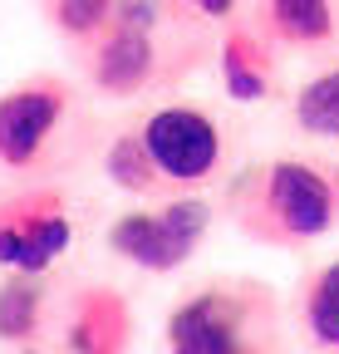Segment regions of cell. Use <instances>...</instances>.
Returning <instances> with one entry per match:
<instances>
[{"label": "cell", "instance_id": "ba28073f", "mask_svg": "<svg viewBox=\"0 0 339 354\" xmlns=\"http://www.w3.org/2000/svg\"><path fill=\"white\" fill-rule=\"evenodd\" d=\"M108 251L123 256L128 266H138V271L148 276H173L182 271V266L197 256L177 232H173V221L162 216V207H133V212H123L118 221H108Z\"/></svg>", "mask_w": 339, "mask_h": 354}, {"label": "cell", "instance_id": "52a82bcc", "mask_svg": "<svg viewBox=\"0 0 339 354\" xmlns=\"http://www.w3.org/2000/svg\"><path fill=\"white\" fill-rule=\"evenodd\" d=\"M64 349L69 354H128L133 349V305L118 286L89 281L69 295L64 310Z\"/></svg>", "mask_w": 339, "mask_h": 354}, {"label": "cell", "instance_id": "9a60e30c", "mask_svg": "<svg viewBox=\"0 0 339 354\" xmlns=\"http://www.w3.org/2000/svg\"><path fill=\"white\" fill-rule=\"evenodd\" d=\"M45 10H50V20L64 39L99 44L118 20V0H45Z\"/></svg>", "mask_w": 339, "mask_h": 354}, {"label": "cell", "instance_id": "7c38bea8", "mask_svg": "<svg viewBox=\"0 0 339 354\" xmlns=\"http://www.w3.org/2000/svg\"><path fill=\"white\" fill-rule=\"evenodd\" d=\"M45 330V276L10 271L0 281V344L25 349Z\"/></svg>", "mask_w": 339, "mask_h": 354}, {"label": "cell", "instance_id": "ac0fdd59", "mask_svg": "<svg viewBox=\"0 0 339 354\" xmlns=\"http://www.w3.org/2000/svg\"><path fill=\"white\" fill-rule=\"evenodd\" d=\"M187 10H197V15H206V20H231L236 15V0H182Z\"/></svg>", "mask_w": 339, "mask_h": 354}, {"label": "cell", "instance_id": "7a4b0ae2", "mask_svg": "<svg viewBox=\"0 0 339 354\" xmlns=\"http://www.w3.org/2000/svg\"><path fill=\"white\" fill-rule=\"evenodd\" d=\"M167 354H290L285 310L266 281H211L173 305Z\"/></svg>", "mask_w": 339, "mask_h": 354}, {"label": "cell", "instance_id": "d6986e66", "mask_svg": "<svg viewBox=\"0 0 339 354\" xmlns=\"http://www.w3.org/2000/svg\"><path fill=\"white\" fill-rule=\"evenodd\" d=\"M15 354H50V349H39V344H25V349H15ZM69 354V349H64Z\"/></svg>", "mask_w": 339, "mask_h": 354}, {"label": "cell", "instance_id": "8fae6325", "mask_svg": "<svg viewBox=\"0 0 339 354\" xmlns=\"http://www.w3.org/2000/svg\"><path fill=\"white\" fill-rule=\"evenodd\" d=\"M261 30L280 50H325L339 35L334 0H261Z\"/></svg>", "mask_w": 339, "mask_h": 354}, {"label": "cell", "instance_id": "30bf717a", "mask_svg": "<svg viewBox=\"0 0 339 354\" xmlns=\"http://www.w3.org/2000/svg\"><path fill=\"white\" fill-rule=\"evenodd\" d=\"M217 69H222V88L236 104H261L275 94V55L271 39L251 25H226L222 50H217Z\"/></svg>", "mask_w": 339, "mask_h": 354}, {"label": "cell", "instance_id": "9c48e42d", "mask_svg": "<svg viewBox=\"0 0 339 354\" xmlns=\"http://www.w3.org/2000/svg\"><path fill=\"white\" fill-rule=\"evenodd\" d=\"M290 320L305 354H339V256L300 276L290 295Z\"/></svg>", "mask_w": 339, "mask_h": 354}, {"label": "cell", "instance_id": "2e32d148", "mask_svg": "<svg viewBox=\"0 0 339 354\" xmlns=\"http://www.w3.org/2000/svg\"><path fill=\"white\" fill-rule=\"evenodd\" d=\"M162 216L173 221V232L197 251L202 241H206V232H211V202L206 197H192V192H173L162 202Z\"/></svg>", "mask_w": 339, "mask_h": 354}, {"label": "cell", "instance_id": "5b68a950", "mask_svg": "<svg viewBox=\"0 0 339 354\" xmlns=\"http://www.w3.org/2000/svg\"><path fill=\"white\" fill-rule=\"evenodd\" d=\"M69 109H74V94L59 74H35L6 88L0 94V167L6 172L39 167Z\"/></svg>", "mask_w": 339, "mask_h": 354}, {"label": "cell", "instance_id": "4fadbf2b", "mask_svg": "<svg viewBox=\"0 0 339 354\" xmlns=\"http://www.w3.org/2000/svg\"><path fill=\"white\" fill-rule=\"evenodd\" d=\"M104 177L118 192H128V197H162L167 192V183H162L157 162L148 158V143H143L138 128L118 133V138L104 148Z\"/></svg>", "mask_w": 339, "mask_h": 354}, {"label": "cell", "instance_id": "277c9868", "mask_svg": "<svg viewBox=\"0 0 339 354\" xmlns=\"http://www.w3.org/2000/svg\"><path fill=\"white\" fill-rule=\"evenodd\" d=\"M74 246V216L59 187H25L0 197V266L20 276H50Z\"/></svg>", "mask_w": 339, "mask_h": 354}, {"label": "cell", "instance_id": "ffe728a7", "mask_svg": "<svg viewBox=\"0 0 339 354\" xmlns=\"http://www.w3.org/2000/svg\"><path fill=\"white\" fill-rule=\"evenodd\" d=\"M334 183H339V158H334Z\"/></svg>", "mask_w": 339, "mask_h": 354}, {"label": "cell", "instance_id": "8992f818", "mask_svg": "<svg viewBox=\"0 0 339 354\" xmlns=\"http://www.w3.org/2000/svg\"><path fill=\"white\" fill-rule=\"evenodd\" d=\"M173 64L162 55L157 30L113 25L99 44H89V84L104 99H133L153 84H167Z\"/></svg>", "mask_w": 339, "mask_h": 354}, {"label": "cell", "instance_id": "e0dca14e", "mask_svg": "<svg viewBox=\"0 0 339 354\" xmlns=\"http://www.w3.org/2000/svg\"><path fill=\"white\" fill-rule=\"evenodd\" d=\"M162 20H167V0H118V20H113V25L162 30Z\"/></svg>", "mask_w": 339, "mask_h": 354}, {"label": "cell", "instance_id": "3957f363", "mask_svg": "<svg viewBox=\"0 0 339 354\" xmlns=\"http://www.w3.org/2000/svg\"><path fill=\"white\" fill-rule=\"evenodd\" d=\"M138 133L148 143V158L162 172L167 192H197L226 172L231 143H226L222 118L206 104H187V99L162 104L138 123Z\"/></svg>", "mask_w": 339, "mask_h": 354}, {"label": "cell", "instance_id": "6da1fadb", "mask_svg": "<svg viewBox=\"0 0 339 354\" xmlns=\"http://www.w3.org/2000/svg\"><path fill=\"white\" fill-rule=\"evenodd\" d=\"M231 227L275 251H300L325 241L339 227V183L334 167H320L310 158H271L251 162L226 197Z\"/></svg>", "mask_w": 339, "mask_h": 354}, {"label": "cell", "instance_id": "5bb4252c", "mask_svg": "<svg viewBox=\"0 0 339 354\" xmlns=\"http://www.w3.org/2000/svg\"><path fill=\"white\" fill-rule=\"evenodd\" d=\"M290 118L310 138H339V64L310 74L290 99Z\"/></svg>", "mask_w": 339, "mask_h": 354}]
</instances>
